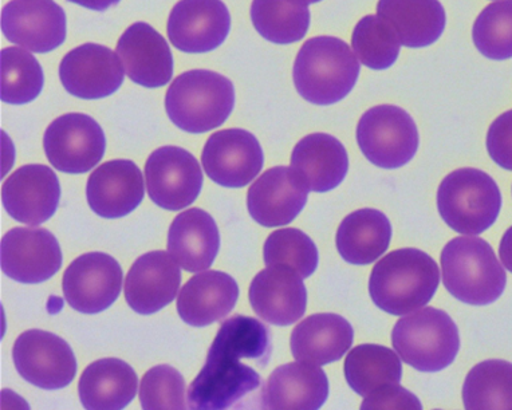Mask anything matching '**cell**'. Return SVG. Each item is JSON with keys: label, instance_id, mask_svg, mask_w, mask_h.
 Wrapping results in <instances>:
<instances>
[{"label": "cell", "instance_id": "cell-43", "mask_svg": "<svg viewBox=\"0 0 512 410\" xmlns=\"http://www.w3.org/2000/svg\"><path fill=\"white\" fill-rule=\"evenodd\" d=\"M68 2L85 7V9L88 10L104 13V11L110 9V7L118 5L121 0H68Z\"/></svg>", "mask_w": 512, "mask_h": 410}, {"label": "cell", "instance_id": "cell-22", "mask_svg": "<svg viewBox=\"0 0 512 410\" xmlns=\"http://www.w3.org/2000/svg\"><path fill=\"white\" fill-rule=\"evenodd\" d=\"M180 266L169 252L152 251L137 258L125 279V299L133 311L151 315L175 301Z\"/></svg>", "mask_w": 512, "mask_h": 410}, {"label": "cell", "instance_id": "cell-34", "mask_svg": "<svg viewBox=\"0 0 512 410\" xmlns=\"http://www.w3.org/2000/svg\"><path fill=\"white\" fill-rule=\"evenodd\" d=\"M462 396L468 410L512 409L511 362H480L468 373Z\"/></svg>", "mask_w": 512, "mask_h": 410}, {"label": "cell", "instance_id": "cell-24", "mask_svg": "<svg viewBox=\"0 0 512 410\" xmlns=\"http://www.w3.org/2000/svg\"><path fill=\"white\" fill-rule=\"evenodd\" d=\"M259 397L266 409L318 410L329 397L328 376L321 366L291 362L271 373Z\"/></svg>", "mask_w": 512, "mask_h": 410}, {"label": "cell", "instance_id": "cell-28", "mask_svg": "<svg viewBox=\"0 0 512 410\" xmlns=\"http://www.w3.org/2000/svg\"><path fill=\"white\" fill-rule=\"evenodd\" d=\"M291 168L305 181L309 191L325 193L344 181L349 156L344 145L328 133L303 137L291 153Z\"/></svg>", "mask_w": 512, "mask_h": 410}, {"label": "cell", "instance_id": "cell-14", "mask_svg": "<svg viewBox=\"0 0 512 410\" xmlns=\"http://www.w3.org/2000/svg\"><path fill=\"white\" fill-rule=\"evenodd\" d=\"M265 156L254 134L244 129H224L212 134L204 145V172L226 188H243L262 171Z\"/></svg>", "mask_w": 512, "mask_h": 410}, {"label": "cell", "instance_id": "cell-32", "mask_svg": "<svg viewBox=\"0 0 512 410\" xmlns=\"http://www.w3.org/2000/svg\"><path fill=\"white\" fill-rule=\"evenodd\" d=\"M345 378L350 388L362 397L376 390L399 385L403 365L392 349L365 344L352 349L345 360Z\"/></svg>", "mask_w": 512, "mask_h": 410}, {"label": "cell", "instance_id": "cell-41", "mask_svg": "<svg viewBox=\"0 0 512 410\" xmlns=\"http://www.w3.org/2000/svg\"><path fill=\"white\" fill-rule=\"evenodd\" d=\"M362 410L366 409H423L419 398L415 394L399 385L381 388L366 396L361 405Z\"/></svg>", "mask_w": 512, "mask_h": 410}, {"label": "cell", "instance_id": "cell-12", "mask_svg": "<svg viewBox=\"0 0 512 410\" xmlns=\"http://www.w3.org/2000/svg\"><path fill=\"white\" fill-rule=\"evenodd\" d=\"M122 279V268L113 256L89 252L78 256L66 268L62 279L63 295L78 313H102L120 297Z\"/></svg>", "mask_w": 512, "mask_h": 410}, {"label": "cell", "instance_id": "cell-38", "mask_svg": "<svg viewBox=\"0 0 512 410\" xmlns=\"http://www.w3.org/2000/svg\"><path fill=\"white\" fill-rule=\"evenodd\" d=\"M267 266L283 264L297 271L303 279L317 270L319 255L313 240L297 228H283L273 232L263 247Z\"/></svg>", "mask_w": 512, "mask_h": 410}, {"label": "cell", "instance_id": "cell-5", "mask_svg": "<svg viewBox=\"0 0 512 410\" xmlns=\"http://www.w3.org/2000/svg\"><path fill=\"white\" fill-rule=\"evenodd\" d=\"M235 106L234 84L212 70H189L169 86L165 109L184 132L200 134L219 128Z\"/></svg>", "mask_w": 512, "mask_h": 410}, {"label": "cell", "instance_id": "cell-4", "mask_svg": "<svg viewBox=\"0 0 512 410\" xmlns=\"http://www.w3.org/2000/svg\"><path fill=\"white\" fill-rule=\"evenodd\" d=\"M440 262L445 289L467 305H491L506 289V270L484 239H452L441 252Z\"/></svg>", "mask_w": 512, "mask_h": 410}, {"label": "cell", "instance_id": "cell-15", "mask_svg": "<svg viewBox=\"0 0 512 410\" xmlns=\"http://www.w3.org/2000/svg\"><path fill=\"white\" fill-rule=\"evenodd\" d=\"M66 92L82 100H101L124 84L125 69L118 54L97 43H85L69 51L59 65Z\"/></svg>", "mask_w": 512, "mask_h": 410}, {"label": "cell", "instance_id": "cell-39", "mask_svg": "<svg viewBox=\"0 0 512 410\" xmlns=\"http://www.w3.org/2000/svg\"><path fill=\"white\" fill-rule=\"evenodd\" d=\"M140 402L145 410L188 409L184 377L172 366H155L141 381Z\"/></svg>", "mask_w": 512, "mask_h": 410}, {"label": "cell", "instance_id": "cell-29", "mask_svg": "<svg viewBox=\"0 0 512 410\" xmlns=\"http://www.w3.org/2000/svg\"><path fill=\"white\" fill-rule=\"evenodd\" d=\"M377 17L387 22L401 46L409 49L433 45L447 25L440 0H378Z\"/></svg>", "mask_w": 512, "mask_h": 410}, {"label": "cell", "instance_id": "cell-6", "mask_svg": "<svg viewBox=\"0 0 512 410\" xmlns=\"http://www.w3.org/2000/svg\"><path fill=\"white\" fill-rule=\"evenodd\" d=\"M437 210L452 230L468 236L480 235L498 219L502 193L486 172L458 169L441 181Z\"/></svg>", "mask_w": 512, "mask_h": 410}, {"label": "cell", "instance_id": "cell-10", "mask_svg": "<svg viewBox=\"0 0 512 410\" xmlns=\"http://www.w3.org/2000/svg\"><path fill=\"white\" fill-rule=\"evenodd\" d=\"M13 361L19 376L37 388L57 390L72 384L77 360L68 342L45 330H27L15 341Z\"/></svg>", "mask_w": 512, "mask_h": 410}, {"label": "cell", "instance_id": "cell-23", "mask_svg": "<svg viewBox=\"0 0 512 410\" xmlns=\"http://www.w3.org/2000/svg\"><path fill=\"white\" fill-rule=\"evenodd\" d=\"M144 177L131 160H112L89 176L86 199L94 214L118 219L132 214L144 200Z\"/></svg>", "mask_w": 512, "mask_h": 410}, {"label": "cell", "instance_id": "cell-33", "mask_svg": "<svg viewBox=\"0 0 512 410\" xmlns=\"http://www.w3.org/2000/svg\"><path fill=\"white\" fill-rule=\"evenodd\" d=\"M251 21L266 41L291 45L306 37L311 15L303 0H252Z\"/></svg>", "mask_w": 512, "mask_h": 410}, {"label": "cell", "instance_id": "cell-19", "mask_svg": "<svg viewBox=\"0 0 512 410\" xmlns=\"http://www.w3.org/2000/svg\"><path fill=\"white\" fill-rule=\"evenodd\" d=\"M307 196L309 188L293 168L274 167L248 189L247 208L261 226L282 227L301 214Z\"/></svg>", "mask_w": 512, "mask_h": 410}, {"label": "cell", "instance_id": "cell-35", "mask_svg": "<svg viewBox=\"0 0 512 410\" xmlns=\"http://www.w3.org/2000/svg\"><path fill=\"white\" fill-rule=\"evenodd\" d=\"M2 61V101L10 105H25L41 94L45 85L42 66L31 51L22 47H6L0 54Z\"/></svg>", "mask_w": 512, "mask_h": 410}, {"label": "cell", "instance_id": "cell-40", "mask_svg": "<svg viewBox=\"0 0 512 410\" xmlns=\"http://www.w3.org/2000/svg\"><path fill=\"white\" fill-rule=\"evenodd\" d=\"M487 151L495 164L512 172V110L492 122L487 133Z\"/></svg>", "mask_w": 512, "mask_h": 410}, {"label": "cell", "instance_id": "cell-26", "mask_svg": "<svg viewBox=\"0 0 512 410\" xmlns=\"http://www.w3.org/2000/svg\"><path fill=\"white\" fill-rule=\"evenodd\" d=\"M354 330L341 315H310L291 333L290 348L295 360L318 366L340 361L352 348Z\"/></svg>", "mask_w": 512, "mask_h": 410}, {"label": "cell", "instance_id": "cell-3", "mask_svg": "<svg viewBox=\"0 0 512 410\" xmlns=\"http://www.w3.org/2000/svg\"><path fill=\"white\" fill-rule=\"evenodd\" d=\"M360 72L361 62L352 47L340 38L324 35L303 43L295 58L293 78L303 100L330 106L352 93Z\"/></svg>", "mask_w": 512, "mask_h": 410}, {"label": "cell", "instance_id": "cell-37", "mask_svg": "<svg viewBox=\"0 0 512 410\" xmlns=\"http://www.w3.org/2000/svg\"><path fill=\"white\" fill-rule=\"evenodd\" d=\"M476 49L492 61L512 58V0H495L472 27Z\"/></svg>", "mask_w": 512, "mask_h": 410}, {"label": "cell", "instance_id": "cell-1", "mask_svg": "<svg viewBox=\"0 0 512 410\" xmlns=\"http://www.w3.org/2000/svg\"><path fill=\"white\" fill-rule=\"evenodd\" d=\"M271 353V334L265 323L246 315L224 321L208 350L206 365L189 386V409L219 410L238 404L262 384L258 372L240 360H252L265 368Z\"/></svg>", "mask_w": 512, "mask_h": 410}, {"label": "cell", "instance_id": "cell-27", "mask_svg": "<svg viewBox=\"0 0 512 410\" xmlns=\"http://www.w3.org/2000/svg\"><path fill=\"white\" fill-rule=\"evenodd\" d=\"M220 234L214 218L200 208L181 212L168 231V252L181 268L202 272L219 254Z\"/></svg>", "mask_w": 512, "mask_h": 410}, {"label": "cell", "instance_id": "cell-18", "mask_svg": "<svg viewBox=\"0 0 512 410\" xmlns=\"http://www.w3.org/2000/svg\"><path fill=\"white\" fill-rule=\"evenodd\" d=\"M59 200L61 185L47 165H25L3 183V207L11 218L27 226H41L51 219Z\"/></svg>", "mask_w": 512, "mask_h": 410}, {"label": "cell", "instance_id": "cell-16", "mask_svg": "<svg viewBox=\"0 0 512 410\" xmlns=\"http://www.w3.org/2000/svg\"><path fill=\"white\" fill-rule=\"evenodd\" d=\"M2 33L31 53H50L65 42L66 14L54 0H11L2 10Z\"/></svg>", "mask_w": 512, "mask_h": 410}, {"label": "cell", "instance_id": "cell-8", "mask_svg": "<svg viewBox=\"0 0 512 410\" xmlns=\"http://www.w3.org/2000/svg\"><path fill=\"white\" fill-rule=\"evenodd\" d=\"M362 155L378 168L396 169L412 161L419 149V130L411 114L395 105L366 110L357 125Z\"/></svg>", "mask_w": 512, "mask_h": 410}, {"label": "cell", "instance_id": "cell-42", "mask_svg": "<svg viewBox=\"0 0 512 410\" xmlns=\"http://www.w3.org/2000/svg\"><path fill=\"white\" fill-rule=\"evenodd\" d=\"M499 255L504 268L512 272V227L508 228L506 234L503 235L502 242H500Z\"/></svg>", "mask_w": 512, "mask_h": 410}, {"label": "cell", "instance_id": "cell-25", "mask_svg": "<svg viewBox=\"0 0 512 410\" xmlns=\"http://www.w3.org/2000/svg\"><path fill=\"white\" fill-rule=\"evenodd\" d=\"M239 286L222 271L200 272L185 283L177 297V313L189 326L206 327L222 321L234 310Z\"/></svg>", "mask_w": 512, "mask_h": 410}, {"label": "cell", "instance_id": "cell-20", "mask_svg": "<svg viewBox=\"0 0 512 410\" xmlns=\"http://www.w3.org/2000/svg\"><path fill=\"white\" fill-rule=\"evenodd\" d=\"M248 299L256 315L274 326H290L306 313L307 291L297 271L274 264L252 279Z\"/></svg>", "mask_w": 512, "mask_h": 410}, {"label": "cell", "instance_id": "cell-30", "mask_svg": "<svg viewBox=\"0 0 512 410\" xmlns=\"http://www.w3.org/2000/svg\"><path fill=\"white\" fill-rule=\"evenodd\" d=\"M135 369L118 358H102L84 370L78 384L81 404L88 410H121L136 397Z\"/></svg>", "mask_w": 512, "mask_h": 410}, {"label": "cell", "instance_id": "cell-11", "mask_svg": "<svg viewBox=\"0 0 512 410\" xmlns=\"http://www.w3.org/2000/svg\"><path fill=\"white\" fill-rule=\"evenodd\" d=\"M145 184L149 197L160 208L184 210L202 192V167L195 156L183 148H159L145 164Z\"/></svg>", "mask_w": 512, "mask_h": 410}, {"label": "cell", "instance_id": "cell-21", "mask_svg": "<svg viewBox=\"0 0 512 410\" xmlns=\"http://www.w3.org/2000/svg\"><path fill=\"white\" fill-rule=\"evenodd\" d=\"M126 76L148 89L163 88L173 77V55L163 35L145 22L129 26L117 43Z\"/></svg>", "mask_w": 512, "mask_h": 410}, {"label": "cell", "instance_id": "cell-31", "mask_svg": "<svg viewBox=\"0 0 512 410\" xmlns=\"http://www.w3.org/2000/svg\"><path fill=\"white\" fill-rule=\"evenodd\" d=\"M391 240L392 226L387 215L364 208L342 220L336 243L345 262L366 266L387 252Z\"/></svg>", "mask_w": 512, "mask_h": 410}, {"label": "cell", "instance_id": "cell-13", "mask_svg": "<svg viewBox=\"0 0 512 410\" xmlns=\"http://www.w3.org/2000/svg\"><path fill=\"white\" fill-rule=\"evenodd\" d=\"M3 274L25 285H37L54 277L62 267V250L46 228L17 227L0 244Z\"/></svg>", "mask_w": 512, "mask_h": 410}, {"label": "cell", "instance_id": "cell-44", "mask_svg": "<svg viewBox=\"0 0 512 410\" xmlns=\"http://www.w3.org/2000/svg\"><path fill=\"white\" fill-rule=\"evenodd\" d=\"M303 2H306L307 5H314V3L322 2V0H303Z\"/></svg>", "mask_w": 512, "mask_h": 410}, {"label": "cell", "instance_id": "cell-7", "mask_svg": "<svg viewBox=\"0 0 512 410\" xmlns=\"http://www.w3.org/2000/svg\"><path fill=\"white\" fill-rule=\"evenodd\" d=\"M392 345L405 364L419 372L436 373L458 356L459 329L445 311L425 307L396 323Z\"/></svg>", "mask_w": 512, "mask_h": 410}, {"label": "cell", "instance_id": "cell-36", "mask_svg": "<svg viewBox=\"0 0 512 410\" xmlns=\"http://www.w3.org/2000/svg\"><path fill=\"white\" fill-rule=\"evenodd\" d=\"M352 49L361 65L387 70L399 59L401 43L387 22L377 15H366L354 27Z\"/></svg>", "mask_w": 512, "mask_h": 410}, {"label": "cell", "instance_id": "cell-9", "mask_svg": "<svg viewBox=\"0 0 512 410\" xmlns=\"http://www.w3.org/2000/svg\"><path fill=\"white\" fill-rule=\"evenodd\" d=\"M43 148L57 171L81 175L92 171L104 157L105 133L88 114H63L46 129Z\"/></svg>", "mask_w": 512, "mask_h": 410}, {"label": "cell", "instance_id": "cell-17", "mask_svg": "<svg viewBox=\"0 0 512 410\" xmlns=\"http://www.w3.org/2000/svg\"><path fill=\"white\" fill-rule=\"evenodd\" d=\"M167 29L169 41L177 50L210 53L230 34V11L223 0H180L169 14Z\"/></svg>", "mask_w": 512, "mask_h": 410}, {"label": "cell", "instance_id": "cell-2", "mask_svg": "<svg viewBox=\"0 0 512 410\" xmlns=\"http://www.w3.org/2000/svg\"><path fill=\"white\" fill-rule=\"evenodd\" d=\"M439 283V266L427 252L401 248L373 267L369 293L378 309L403 317L427 306Z\"/></svg>", "mask_w": 512, "mask_h": 410}]
</instances>
